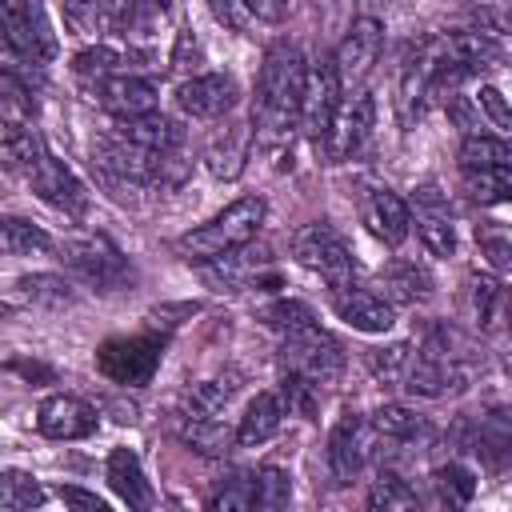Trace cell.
Wrapping results in <instances>:
<instances>
[{
    "mask_svg": "<svg viewBox=\"0 0 512 512\" xmlns=\"http://www.w3.org/2000/svg\"><path fill=\"white\" fill-rule=\"evenodd\" d=\"M304 68H308V60L300 56L296 44H272L264 52L260 80H256V112H252L256 136L264 144H280L296 128Z\"/></svg>",
    "mask_w": 512,
    "mask_h": 512,
    "instance_id": "obj_1",
    "label": "cell"
},
{
    "mask_svg": "<svg viewBox=\"0 0 512 512\" xmlns=\"http://www.w3.org/2000/svg\"><path fill=\"white\" fill-rule=\"evenodd\" d=\"M264 216H268L264 196H240V200H232L224 212H216L212 220H204L200 228L184 232L172 248H176V256L204 264V260L224 256V252H232V248H240V244H252L256 232H260V224H264Z\"/></svg>",
    "mask_w": 512,
    "mask_h": 512,
    "instance_id": "obj_2",
    "label": "cell"
},
{
    "mask_svg": "<svg viewBox=\"0 0 512 512\" xmlns=\"http://www.w3.org/2000/svg\"><path fill=\"white\" fill-rule=\"evenodd\" d=\"M292 256L296 264H304L308 272H316L328 288H340V284H352L356 276V260H352V248L348 240L328 224V220H312V224H300L292 232Z\"/></svg>",
    "mask_w": 512,
    "mask_h": 512,
    "instance_id": "obj_3",
    "label": "cell"
},
{
    "mask_svg": "<svg viewBox=\"0 0 512 512\" xmlns=\"http://www.w3.org/2000/svg\"><path fill=\"white\" fill-rule=\"evenodd\" d=\"M280 368L324 388L344 372V348L336 336H328L320 324H312L292 336H280Z\"/></svg>",
    "mask_w": 512,
    "mask_h": 512,
    "instance_id": "obj_4",
    "label": "cell"
},
{
    "mask_svg": "<svg viewBox=\"0 0 512 512\" xmlns=\"http://www.w3.org/2000/svg\"><path fill=\"white\" fill-rule=\"evenodd\" d=\"M0 36L24 64H48L56 56V32L44 0H0Z\"/></svg>",
    "mask_w": 512,
    "mask_h": 512,
    "instance_id": "obj_5",
    "label": "cell"
},
{
    "mask_svg": "<svg viewBox=\"0 0 512 512\" xmlns=\"http://www.w3.org/2000/svg\"><path fill=\"white\" fill-rule=\"evenodd\" d=\"M60 264L68 272H76L84 284H92L96 292H116V288H124L132 280V268L124 260V252L108 236L64 240L60 244Z\"/></svg>",
    "mask_w": 512,
    "mask_h": 512,
    "instance_id": "obj_6",
    "label": "cell"
},
{
    "mask_svg": "<svg viewBox=\"0 0 512 512\" xmlns=\"http://www.w3.org/2000/svg\"><path fill=\"white\" fill-rule=\"evenodd\" d=\"M160 360H164V336H152V332L104 340L100 352H96L100 376H108L112 384H124V388L148 384V380L156 376Z\"/></svg>",
    "mask_w": 512,
    "mask_h": 512,
    "instance_id": "obj_7",
    "label": "cell"
},
{
    "mask_svg": "<svg viewBox=\"0 0 512 512\" xmlns=\"http://www.w3.org/2000/svg\"><path fill=\"white\" fill-rule=\"evenodd\" d=\"M372 128H376V100L368 92H356V96L340 100L336 112H332V120H328V128H324V136H320L328 164L352 160L368 144Z\"/></svg>",
    "mask_w": 512,
    "mask_h": 512,
    "instance_id": "obj_8",
    "label": "cell"
},
{
    "mask_svg": "<svg viewBox=\"0 0 512 512\" xmlns=\"http://www.w3.org/2000/svg\"><path fill=\"white\" fill-rule=\"evenodd\" d=\"M340 88H344V84H340V76H336L332 56H324V60H316V64L304 68V88H300L296 124L304 128L308 140L320 144V136H324V128H328V120H332V112H336V104H340Z\"/></svg>",
    "mask_w": 512,
    "mask_h": 512,
    "instance_id": "obj_9",
    "label": "cell"
},
{
    "mask_svg": "<svg viewBox=\"0 0 512 512\" xmlns=\"http://www.w3.org/2000/svg\"><path fill=\"white\" fill-rule=\"evenodd\" d=\"M372 440H376L372 424L356 412H344L332 424V432H328V472H332L336 484H352L360 476V468L372 456Z\"/></svg>",
    "mask_w": 512,
    "mask_h": 512,
    "instance_id": "obj_10",
    "label": "cell"
},
{
    "mask_svg": "<svg viewBox=\"0 0 512 512\" xmlns=\"http://www.w3.org/2000/svg\"><path fill=\"white\" fill-rule=\"evenodd\" d=\"M24 184L44 200V204H52L56 212H64V216H84L88 212V188L76 180V172L68 168V164H60L52 152H44L40 160H36V168L24 176Z\"/></svg>",
    "mask_w": 512,
    "mask_h": 512,
    "instance_id": "obj_11",
    "label": "cell"
},
{
    "mask_svg": "<svg viewBox=\"0 0 512 512\" xmlns=\"http://www.w3.org/2000/svg\"><path fill=\"white\" fill-rule=\"evenodd\" d=\"M240 100V84L228 72H200L176 88V108L192 120H220Z\"/></svg>",
    "mask_w": 512,
    "mask_h": 512,
    "instance_id": "obj_12",
    "label": "cell"
},
{
    "mask_svg": "<svg viewBox=\"0 0 512 512\" xmlns=\"http://www.w3.org/2000/svg\"><path fill=\"white\" fill-rule=\"evenodd\" d=\"M384 48V24L376 16H356L340 40V48L332 52V64H336V76L340 84H356L372 72L376 56Z\"/></svg>",
    "mask_w": 512,
    "mask_h": 512,
    "instance_id": "obj_13",
    "label": "cell"
},
{
    "mask_svg": "<svg viewBox=\"0 0 512 512\" xmlns=\"http://www.w3.org/2000/svg\"><path fill=\"white\" fill-rule=\"evenodd\" d=\"M408 220L416 224V236L432 256H452L456 252V224H452L448 200L436 184L416 188V196L408 204Z\"/></svg>",
    "mask_w": 512,
    "mask_h": 512,
    "instance_id": "obj_14",
    "label": "cell"
},
{
    "mask_svg": "<svg viewBox=\"0 0 512 512\" xmlns=\"http://www.w3.org/2000/svg\"><path fill=\"white\" fill-rule=\"evenodd\" d=\"M88 92H92V100H96L104 112H112L116 120L156 112V104H160L156 80L136 76V72H116V76H108V80H100V84H88Z\"/></svg>",
    "mask_w": 512,
    "mask_h": 512,
    "instance_id": "obj_15",
    "label": "cell"
},
{
    "mask_svg": "<svg viewBox=\"0 0 512 512\" xmlns=\"http://www.w3.org/2000/svg\"><path fill=\"white\" fill-rule=\"evenodd\" d=\"M332 308L356 332H388L396 324V304L384 300L376 288H360L356 280L332 288Z\"/></svg>",
    "mask_w": 512,
    "mask_h": 512,
    "instance_id": "obj_16",
    "label": "cell"
},
{
    "mask_svg": "<svg viewBox=\"0 0 512 512\" xmlns=\"http://www.w3.org/2000/svg\"><path fill=\"white\" fill-rule=\"evenodd\" d=\"M200 272H204V280L216 284L220 292H224V288H228V292L260 288V284H264V272H272V256H268V248H248V244H240V248H232V252H224V256L204 260Z\"/></svg>",
    "mask_w": 512,
    "mask_h": 512,
    "instance_id": "obj_17",
    "label": "cell"
},
{
    "mask_svg": "<svg viewBox=\"0 0 512 512\" xmlns=\"http://www.w3.org/2000/svg\"><path fill=\"white\" fill-rule=\"evenodd\" d=\"M96 424H100L96 408H92L88 400L72 396V392L48 396V400L40 404V412H36V428H40V436H48V440H84V436L96 432Z\"/></svg>",
    "mask_w": 512,
    "mask_h": 512,
    "instance_id": "obj_18",
    "label": "cell"
},
{
    "mask_svg": "<svg viewBox=\"0 0 512 512\" xmlns=\"http://www.w3.org/2000/svg\"><path fill=\"white\" fill-rule=\"evenodd\" d=\"M464 380H468V368H460L456 356H428V352H416L400 376L404 392L424 396V400H440L448 392H460Z\"/></svg>",
    "mask_w": 512,
    "mask_h": 512,
    "instance_id": "obj_19",
    "label": "cell"
},
{
    "mask_svg": "<svg viewBox=\"0 0 512 512\" xmlns=\"http://www.w3.org/2000/svg\"><path fill=\"white\" fill-rule=\"evenodd\" d=\"M360 220L364 228L388 244V248H400L404 236L412 232V220H408V200H400L392 188H372L364 200H360Z\"/></svg>",
    "mask_w": 512,
    "mask_h": 512,
    "instance_id": "obj_20",
    "label": "cell"
},
{
    "mask_svg": "<svg viewBox=\"0 0 512 512\" xmlns=\"http://www.w3.org/2000/svg\"><path fill=\"white\" fill-rule=\"evenodd\" d=\"M116 136H124L128 144L152 152V156H164V152H176L180 140H184V128L160 112H144V116H128V120H116L112 128Z\"/></svg>",
    "mask_w": 512,
    "mask_h": 512,
    "instance_id": "obj_21",
    "label": "cell"
},
{
    "mask_svg": "<svg viewBox=\"0 0 512 512\" xmlns=\"http://www.w3.org/2000/svg\"><path fill=\"white\" fill-rule=\"evenodd\" d=\"M248 148H252V124H228L212 136L208 152H204V164L216 180H236L244 172V160H248Z\"/></svg>",
    "mask_w": 512,
    "mask_h": 512,
    "instance_id": "obj_22",
    "label": "cell"
},
{
    "mask_svg": "<svg viewBox=\"0 0 512 512\" xmlns=\"http://www.w3.org/2000/svg\"><path fill=\"white\" fill-rule=\"evenodd\" d=\"M108 488L128 504V508H152V484L144 480L140 456L132 448H112L108 452Z\"/></svg>",
    "mask_w": 512,
    "mask_h": 512,
    "instance_id": "obj_23",
    "label": "cell"
},
{
    "mask_svg": "<svg viewBox=\"0 0 512 512\" xmlns=\"http://www.w3.org/2000/svg\"><path fill=\"white\" fill-rule=\"evenodd\" d=\"M280 424H284V404H280V396L276 392H256L252 400H248V408H244V416H240V424H236V444H244V448H256V444H264V440H272L276 432H280Z\"/></svg>",
    "mask_w": 512,
    "mask_h": 512,
    "instance_id": "obj_24",
    "label": "cell"
},
{
    "mask_svg": "<svg viewBox=\"0 0 512 512\" xmlns=\"http://www.w3.org/2000/svg\"><path fill=\"white\" fill-rule=\"evenodd\" d=\"M380 296L384 300H392V304H420V300H428L432 296V276H428V268L424 264H416V260H392L388 268H380Z\"/></svg>",
    "mask_w": 512,
    "mask_h": 512,
    "instance_id": "obj_25",
    "label": "cell"
},
{
    "mask_svg": "<svg viewBox=\"0 0 512 512\" xmlns=\"http://www.w3.org/2000/svg\"><path fill=\"white\" fill-rule=\"evenodd\" d=\"M180 440L200 456H224L236 444L228 424H220L216 416H192V412H184V420H180Z\"/></svg>",
    "mask_w": 512,
    "mask_h": 512,
    "instance_id": "obj_26",
    "label": "cell"
},
{
    "mask_svg": "<svg viewBox=\"0 0 512 512\" xmlns=\"http://www.w3.org/2000/svg\"><path fill=\"white\" fill-rule=\"evenodd\" d=\"M44 152H48V148H44L40 132H32V128H16L12 136L0 140V172L24 180V176L36 168V160H40Z\"/></svg>",
    "mask_w": 512,
    "mask_h": 512,
    "instance_id": "obj_27",
    "label": "cell"
},
{
    "mask_svg": "<svg viewBox=\"0 0 512 512\" xmlns=\"http://www.w3.org/2000/svg\"><path fill=\"white\" fill-rule=\"evenodd\" d=\"M72 72H76L84 84H100V80H108V76H116V72H132V52L124 56L120 48H108V44H92V48L76 52V60H72Z\"/></svg>",
    "mask_w": 512,
    "mask_h": 512,
    "instance_id": "obj_28",
    "label": "cell"
},
{
    "mask_svg": "<svg viewBox=\"0 0 512 512\" xmlns=\"http://www.w3.org/2000/svg\"><path fill=\"white\" fill-rule=\"evenodd\" d=\"M52 236L24 220V216H0V256H32V252H48Z\"/></svg>",
    "mask_w": 512,
    "mask_h": 512,
    "instance_id": "obj_29",
    "label": "cell"
},
{
    "mask_svg": "<svg viewBox=\"0 0 512 512\" xmlns=\"http://www.w3.org/2000/svg\"><path fill=\"white\" fill-rule=\"evenodd\" d=\"M464 188L476 204H504L512 196V164H492V168H460Z\"/></svg>",
    "mask_w": 512,
    "mask_h": 512,
    "instance_id": "obj_30",
    "label": "cell"
},
{
    "mask_svg": "<svg viewBox=\"0 0 512 512\" xmlns=\"http://www.w3.org/2000/svg\"><path fill=\"white\" fill-rule=\"evenodd\" d=\"M16 292H20V300L40 304V308H68V304H76L72 284H68L64 276H52V272L20 276V280H16Z\"/></svg>",
    "mask_w": 512,
    "mask_h": 512,
    "instance_id": "obj_31",
    "label": "cell"
},
{
    "mask_svg": "<svg viewBox=\"0 0 512 512\" xmlns=\"http://www.w3.org/2000/svg\"><path fill=\"white\" fill-rule=\"evenodd\" d=\"M368 424H372V432L380 436V440H416V436H424L428 432V424H424V416H416L412 408H404V404H384V408H376L372 416H368Z\"/></svg>",
    "mask_w": 512,
    "mask_h": 512,
    "instance_id": "obj_32",
    "label": "cell"
},
{
    "mask_svg": "<svg viewBox=\"0 0 512 512\" xmlns=\"http://www.w3.org/2000/svg\"><path fill=\"white\" fill-rule=\"evenodd\" d=\"M292 500V476L276 464H264L252 472V508H264V512H276V508H288Z\"/></svg>",
    "mask_w": 512,
    "mask_h": 512,
    "instance_id": "obj_33",
    "label": "cell"
},
{
    "mask_svg": "<svg viewBox=\"0 0 512 512\" xmlns=\"http://www.w3.org/2000/svg\"><path fill=\"white\" fill-rule=\"evenodd\" d=\"M492 164H512V148L504 136H484L468 132L460 144V168H492Z\"/></svg>",
    "mask_w": 512,
    "mask_h": 512,
    "instance_id": "obj_34",
    "label": "cell"
},
{
    "mask_svg": "<svg viewBox=\"0 0 512 512\" xmlns=\"http://www.w3.org/2000/svg\"><path fill=\"white\" fill-rule=\"evenodd\" d=\"M432 488H436V496H440V504H448V508H464L472 496H476V476L464 468V464H440L436 472H432Z\"/></svg>",
    "mask_w": 512,
    "mask_h": 512,
    "instance_id": "obj_35",
    "label": "cell"
},
{
    "mask_svg": "<svg viewBox=\"0 0 512 512\" xmlns=\"http://www.w3.org/2000/svg\"><path fill=\"white\" fill-rule=\"evenodd\" d=\"M260 320H264L276 336H292V332H300V328H312V324H316V312H312L304 300L280 296V300H272L268 308H260Z\"/></svg>",
    "mask_w": 512,
    "mask_h": 512,
    "instance_id": "obj_36",
    "label": "cell"
},
{
    "mask_svg": "<svg viewBox=\"0 0 512 512\" xmlns=\"http://www.w3.org/2000/svg\"><path fill=\"white\" fill-rule=\"evenodd\" d=\"M44 488L36 476L16 472V468H0V508H40L44 504Z\"/></svg>",
    "mask_w": 512,
    "mask_h": 512,
    "instance_id": "obj_37",
    "label": "cell"
},
{
    "mask_svg": "<svg viewBox=\"0 0 512 512\" xmlns=\"http://www.w3.org/2000/svg\"><path fill=\"white\" fill-rule=\"evenodd\" d=\"M408 360H412V344L408 340H396V344H384V348H368L364 352V364H368V372L380 384H400Z\"/></svg>",
    "mask_w": 512,
    "mask_h": 512,
    "instance_id": "obj_38",
    "label": "cell"
},
{
    "mask_svg": "<svg viewBox=\"0 0 512 512\" xmlns=\"http://www.w3.org/2000/svg\"><path fill=\"white\" fill-rule=\"evenodd\" d=\"M232 392H236V384L224 376H212V380H200V384H192L188 388V396H184V404H188V412L192 416H216L228 400H232Z\"/></svg>",
    "mask_w": 512,
    "mask_h": 512,
    "instance_id": "obj_39",
    "label": "cell"
},
{
    "mask_svg": "<svg viewBox=\"0 0 512 512\" xmlns=\"http://www.w3.org/2000/svg\"><path fill=\"white\" fill-rule=\"evenodd\" d=\"M368 508H384V512H404L416 508V492L396 476V472H380L368 488Z\"/></svg>",
    "mask_w": 512,
    "mask_h": 512,
    "instance_id": "obj_40",
    "label": "cell"
},
{
    "mask_svg": "<svg viewBox=\"0 0 512 512\" xmlns=\"http://www.w3.org/2000/svg\"><path fill=\"white\" fill-rule=\"evenodd\" d=\"M156 16H160V8H156L152 0H112L108 24H112V32H120V36H136V32H148Z\"/></svg>",
    "mask_w": 512,
    "mask_h": 512,
    "instance_id": "obj_41",
    "label": "cell"
},
{
    "mask_svg": "<svg viewBox=\"0 0 512 512\" xmlns=\"http://www.w3.org/2000/svg\"><path fill=\"white\" fill-rule=\"evenodd\" d=\"M208 508H224V512H240L252 508V472H232L228 480H220V488L208 496Z\"/></svg>",
    "mask_w": 512,
    "mask_h": 512,
    "instance_id": "obj_42",
    "label": "cell"
},
{
    "mask_svg": "<svg viewBox=\"0 0 512 512\" xmlns=\"http://www.w3.org/2000/svg\"><path fill=\"white\" fill-rule=\"evenodd\" d=\"M280 404L288 412H296V416H312L316 404H320V388L312 380H304V376L284 372V380H280Z\"/></svg>",
    "mask_w": 512,
    "mask_h": 512,
    "instance_id": "obj_43",
    "label": "cell"
},
{
    "mask_svg": "<svg viewBox=\"0 0 512 512\" xmlns=\"http://www.w3.org/2000/svg\"><path fill=\"white\" fill-rule=\"evenodd\" d=\"M208 12H212L224 28H232V32H252V28H256V16H252L248 0H208Z\"/></svg>",
    "mask_w": 512,
    "mask_h": 512,
    "instance_id": "obj_44",
    "label": "cell"
},
{
    "mask_svg": "<svg viewBox=\"0 0 512 512\" xmlns=\"http://www.w3.org/2000/svg\"><path fill=\"white\" fill-rule=\"evenodd\" d=\"M472 100H476V108H480V112L492 120V128H500V132H508V128H512V112H508V104H504L500 88L480 84V92H476Z\"/></svg>",
    "mask_w": 512,
    "mask_h": 512,
    "instance_id": "obj_45",
    "label": "cell"
},
{
    "mask_svg": "<svg viewBox=\"0 0 512 512\" xmlns=\"http://www.w3.org/2000/svg\"><path fill=\"white\" fill-rule=\"evenodd\" d=\"M496 300H500V284H496V280H488V276L472 280V316H476L480 328L492 320V304H496Z\"/></svg>",
    "mask_w": 512,
    "mask_h": 512,
    "instance_id": "obj_46",
    "label": "cell"
},
{
    "mask_svg": "<svg viewBox=\"0 0 512 512\" xmlns=\"http://www.w3.org/2000/svg\"><path fill=\"white\" fill-rule=\"evenodd\" d=\"M100 12H104V0H64V16L76 32H88L100 24Z\"/></svg>",
    "mask_w": 512,
    "mask_h": 512,
    "instance_id": "obj_47",
    "label": "cell"
},
{
    "mask_svg": "<svg viewBox=\"0 0 512 512\" xmlns=\"http://www.w3.org/2000/svg\"><path fill=\"white\" fill-rule=\"evenodd\" d=\"M200 40H196V32L192 28H180L176 32V48H172V68L176 72H188V68H196L200 64Z\"/></svg>",
    "mask_w": 512,
    "mask_h": 512,
    "instance_id": "obj_48",
    "label": "cell"
},
{
    "mask_svg": "<svg viewBox=\"0 0 512 512\" xmlns=\"http://www.w3.org/2000/svg\"><path fill=\"white\" fill-rule=\"evenodd\" d=\"M60 500H64V504H76V508H92V512H104V508H108L104 496L84 492V488H60Z\"/></svg>",
    "mask_w": 512,
    "mask_h": 512,
    "instance_id": "obj_49",
    "label": "cell"
},
{
    "mask_svg": "<svg viewBox=\"0 0 512 512\" xmlns=\"http://www.w3.org/2000/svg\"><path fill=\"white\" fill-rule=\"evenodd\" d=\"M480 244H484L488 260H492L496 268H504V264H508V244H504V236H484Z\"/></svg>",
    "mask_w": 512,
    "mask_h": 512,
    "instance_id": "obj_50",
    "label": "cell"
},
{
    "mask_svg": "<svg viewBox=\"0 0 512 512\" xmlns=\"http://www.w3.org/2000/svg\"><path fill=\"white\" fill-rule=\"evenodd\" d=\"M248 8H252V16H256V20H280L284 0H248Z\"/></svg>",
    "mask_w": 512,
    "mask_h": 512,
    "instance_id": "obj_51",
    "label": "cell"
},
{
    "mask_svg": "<svg viewBox=\"0 0 512 512\" xmlns=\"http://www.w3.org/2000/svg\"><path fill=\"white\" fill-rule=\"evenodd\" d=\"M16 64H24V60H20V56L12 52V44L0 36V72H8V76H12V72H16Z\"/></svg>",
    "mask_w": 512,
    "mask_h": 512,
    "instance_id": "obj_52",
    "label": "cell"
},
{
    "mask_svg": "<svg viewBox=\"0 0 512 512\" xmlns=\"http://www.w3.org/2000/svg\"><path fill=\"white\" fill-rule=\"evenodd\" d=\"M12 368H16V372H24V376H28V380H32V376H44V380H48V376H52V368H44V364H28V360H16V364H12Z\"/></svg>",
    "mask_w": 512,
    "mask_h": 512,
    "instance_id": "obj_53",
    "label": "cell"
},
{
    "mask_svg": "<svg viewBox=\"0 0 512 512\" xmlns=\"http://www.w3.org/2000/svg\"><path fill=\"white\" fill-rule=\"evenodd\" d=\"M152 4H156L160 12H168V8H172V0H152Z\"/></svg>",
    "mask_w": 512,
    "mask_h": 512,
    "instance_id": "obj_54",
    "label": "cell"
}]
</instances>
